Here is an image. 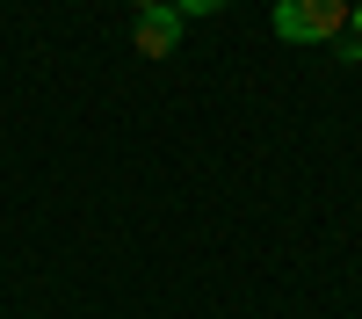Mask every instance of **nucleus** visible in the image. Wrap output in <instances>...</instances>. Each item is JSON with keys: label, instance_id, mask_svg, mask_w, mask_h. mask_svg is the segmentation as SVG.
Returning a JSON list of instances; mask_svg holds the SVG:
<instances>
[{"label": "nucleus", "instance_id": "f257e3e1", "mask_svg": "<svg viewBox=\"0 0 362 319\" xmlns=\"http://www.w3.org/2000/svg\"><path fill=\"white\" fill-rule=\"evenodd\" d=\"M276 37L283 44H334L348 29V0H276Z\"/></svg>", "mask_w": 362, "mask_h": 319}, {"label": "nucleus", "instance_id": "f03ea898", "mask_svg": "<svg viewBox=\"0 0 362 319\" xmlns=\"http://www.w3.org/2000/svg\"><path fill=\"white\" fill-rule=\"evenodd\" d=\"M131 44H138L145 58H174V44H181V15H174V0H160V8H138Z\"/></svg>", "mask_w": 362, "mask_h": 319}, {"label": "nucleus", "instance_id": "7ed1b4c3", "mask_svg": "<svg viewBox=\"0 0 362 319\" xmlns=\"http://www.w3.org/2000/svg\"><path fill=\"white\" fill-rule=\"evenodd\" d=\"M218 8H232V0H174V15L189 22V15H218Z\"/></svg>", "mask_w": 362, "mask_h": 319}, {"label": "nucleus", "instance_id": "20e7f679", "mask_svg": "<svg viewBox=\"0 0 362 319\" xmlns=\"http://www.w3.org/2000/svg\"><path fill=\"white\" fill-rule=\"evenodd\" d=\"M334 51H341V66H355V58H362V37H348V29H341V37H334Z\"/></svg>", "mask_w": 362, "mask_h": 319}, {"label": "nucleus", "instance_id": "39448f33", "mask_svg": "<svg viewBox=\"0 0 362 319\" xmlns=\"http://www.w3.org/2000/svg\"><path fill=\"white\" fill-rule=\"evenodd\" d=\"M348 37H362V8H348Z\"/></svg>", "mask_w": 362, "mask_h": 319}, {"label": "nucleus", "instance_id": "423d86ee", "mask_svg": "<svg viewBox=\"0 0 362 319\" xmlns=\"http://www.w3.org/2000/svg\"><path fill=\"white\" fill-rule=\"evenodd\" d=\"M131 8H160V0H131Z\"/></svg>", "mask_w": 362, "mask_h": 319}]
</instances>
